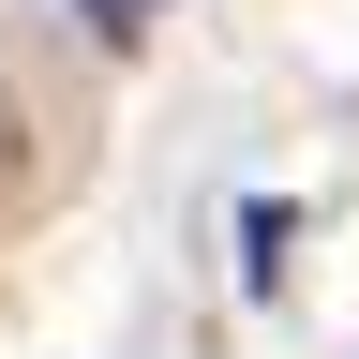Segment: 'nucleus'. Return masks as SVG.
<instances>
[{"mask_svg":"<svg viewBox=\"0 0 359 359\" xmlns=\"http://www.w3.org/2000/svg\"><path fill=\"white\" fill-rule=\"evenodd\" d=\"M15 195H30V120L0 105V210H15Z\"/></svg>","mask_w":359,"mask_h":359,"instance_id":"f257e3e1","label":"nucleus"},{"mask_svg":"<svg viewBox=\"0 0 359 359\" xmlns=\"http://www.w3.org/2000/svg\"><path fill=\"white\" fill-rule=\"evenodd\" d=\"M75 15H90V30H105V45H135V30H150V15H165V0H75Z\"/></svg>","mask_w":359,"mask_h":359,"instance_id":"f03ea898","label":"nucleus"}]
</instances>
